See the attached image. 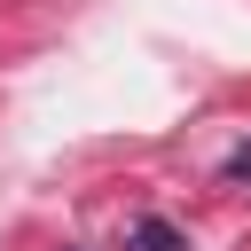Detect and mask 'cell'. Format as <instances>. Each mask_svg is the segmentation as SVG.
I'll return each instance as SVG.
<instances>
[{
	"label": "cell",
	"mask_w": 251,
	"mask_h": 251,
	"mask_svg": "<svg viewBox=\"0 0 251 251\" xmlns=\"http://www.w3.org/2000/svg\"><path fill=\"white\" fill-rule=\"evenodd\" d=\"M133 243H141V251H173V243H180V235H173V227H165V220H141V227H133Z\"/></svg>",
	"instance_id": "6da1fadb"
}]
</instances>
